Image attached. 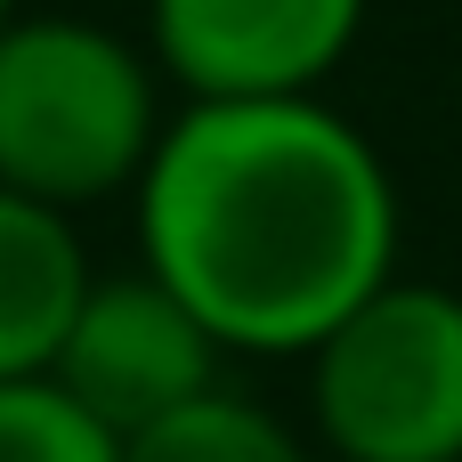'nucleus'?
<instances>
[{"label": "nucleus", "mask_w": 462, "mask_h": 462, "mask_svg": "<svg viewBox=\"0 0 462 462\" xmlns=\"http://www.w3.org/2000/svg\"><path fill=\"white\" fill-rule=\"evenodd\" d=\"M138 244L219 349L309 357L398 276V179L325 97H187L138 179Z\"/></svg>", "instance_id": "f257e3e1"}, {"label": "nucleus", "mask_w": 462, "mask_h": 462, "mask_svg": "<svg viewBox=\"0 0 462 462\" xmlns=\"http://www.w3.org/2000/svg\"><path fill=\"white\" fill-rule=\"evenodd\" d=\"M154 57L89 16H8L0 24V187L81 211L97 195H138L162 146Z\"/></svg>", "instance_id": "f03ea898"}, {"label": "nucleus", "mask_w": 462, "mask_h": 462, "mask_svg": "<svg viewBox=\"0 0 462 462\" xmlns=\"http://www.w3.org/2000/svg\"><path fill=\"white\" fill-rule=\"evenodd\" d=\"M309 357L341 462H462V292L390 276Z\"/></svg>", "instance_id": "7ed1b4c3"}, {"label": "nucleus", "mask_w": 462, "mask_h": 462, "mask_svg": "<svg viewBox=\"0 0 462 462\" xmlns=\"http://www.w3.org/2000/svg\"><path fill=\"white\" fill-rule=\"evenodd\" d=\"M49 382L114 447H130L138 430H154L179 406H195V398L219 390V333L154 268L89 276V300H81V317H73Z\"/></svg>", "instance_id": "20e7f679"}, {"label": "nucleus", "mask_w": 462, "mask_h": 462, "mask_svg": "<svg viewBox=\"0 0 462 462\" xmlns=\"http://www.w3.org/2000/svg\"><path fill=\"white\" fill-rule=\"evenodd\" d=\"M374 0H146V49L187 97H317Z\"/></svg>", "instance_id": "39448f33"}, {"label": "nucleus", "mask_w": 462, "mask_h": 462, "mask_svg": "<svg viewBox=\"0 0 462 462\" xmlns=\"http://www.w3.org/2000/svg\"><path fill=\"white\" fill-rule=\"evenodd\" d=\"M81 300L89 252L73 236V211L0 187V382H49Z\"/></svg>", "instance_id": "423d86ee"}, {"label": "nucleus", "mask_w": 462, "mask_h": 462, "mask_svg": "<svg viewBox=\"0 0 462 462\" xmlns=\"http://www.w3.org/2000/svg\"><path fill=\"white\" fill-rule=\"evenodd\" d=\"M122 462H309V447H300L276 414H260L252 398L211 390V398L179 406L171 422L138 430V439L122 447Z\"/></svg>", "instance_id": "0eeeda50"}, {"label": "nucleus", "mask_w": 462, "mask_h": 462, "mask_svg": "<svg viewBox=\"0 0 462 462\" xmlns=\"http://www.w3.org/2000/svg\"><path fill=\"white\" fill-rule=\"evenodd\" d=\"M0 462H122V447L57 382H0Z\"/></svg>", "instance_id": "6e6552de"}, {"label": "nucleus", "mask_w": 462, "mask_h": 462, "mask_svg": "<svg viewBox=\"0 0 462 462\" xmlns=\"http://www.w3.org/2000/svg\"><path fill=\"white\" fill-rule=\"evenodd\" d=\"M8 16H16V0H0V24H8Z\"/></svg>", "instance_id": "1a4fd4ad"}]
</instances>
